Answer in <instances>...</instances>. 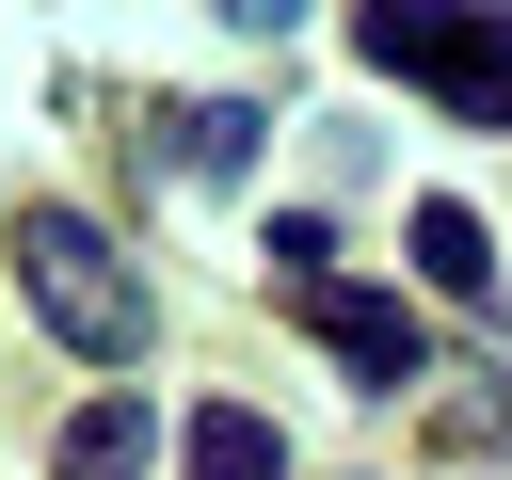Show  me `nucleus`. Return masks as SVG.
<instances>
[{"instance_id":"obj_1","label":"nucleus","mask_w":512,"mask_h":480,"mask_svg":"<svg viewBox=\"0 0 512 480\" xmlns=\"http://www.w3.org/2000/svg\"><path fill=\"white\" fill-rule=\"evenodd\" d=\"M16 288H32V320H48L80 368H144V336H160L144 272H128L112 224H80V208H16Z\"/></svg>"},{"instance_id":"obj_2","label":"nucleus","mask_w":512,"mask_h":480,"mask_svg":"<svg viewBox=\"0 0 512 480\" xmlns=\"http://www.w3.org/2000/svg\"><path fill=\"white\" fill-rule=\"evenodd\" d=\"M384 80H432L464 128H512V16H416V0H368V32H352Z\"/></svg>"},{"instance_id":"obj_3","label":"nucleus","mask_w":512,"mask_h":480,"mask_svg":"<svg viewBox=\"0 0 512 480\" xmlns=\"http://www.w3.org/2000/svg\"><path fill=\"white\" fill-rule=\"evenodd\" d=\"M288 304L320 320V352H336L368 400H384V384H432V336H416V304H384V288H336V272H320V288H288Z\"/></svg>"},{"instance_id":"obj_4","label":"nucleus","mask_w":512,"mask_h":480,"mask_svg":"<svg viewBox=\"0 0 512 480\" xmlns=\"http://www.w3.org/2000/svg\"><path fill=\"white\" fill-rule=\"evenodd\" d=\"M192 480H288V432H272L256 400H208V416H192Z\"/></svg>"},{"instance_id":"obj_5","label":"nucleus","mask_w":512,"mask_h":480,"mask_svg":"<svg viewBox=\"0 0 512 480\" xmlns=\"http://www.w3.org/2000/svg\"><path fill=\"white\" fill-rule=\"evenodd\" d=\"M144 448H160L144 400H80V416H64V480H144Z\"/></svg>"},{"instance_id":"obj_6","label":"nucleus","mask_w":512,"mask_h":480,"mask_svg":"<svg viewBox=\"0 0 512 480\" xmlns=\"http://www.w3.org/2000/svg\"><path fill=\"white\" fill-rule=\"evenodd\" d=\"M416 272H432L448 304H480V288H496V240H480V208H448V192H432V208H416Z\"/></svg>"},{"instance_id":"obj_7","label":"nucleus","mask_w":512,"mask_h":480,"mask_svg":"<svg viewBox=\"0 0 512 480\" xmlns=\"http://www.w3.org/2000/svg\"><path fill=\"white\" fill-rule=\"evenodd\" d=\"M176 160H192V176H240V160H256V112H176Z\"/></svg>"}]
</instances>
